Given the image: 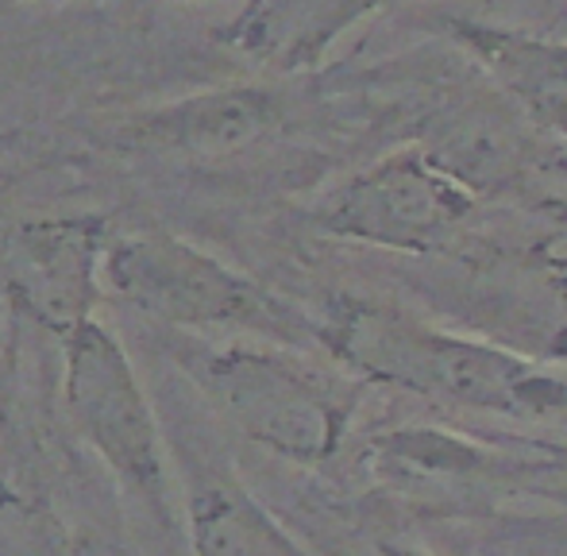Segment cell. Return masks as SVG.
<instances>
[{
	"mask_svg": "<svg viewBox=\"0 0 567 556\" xmlns=\"http://www.w3.org/2000/svg\"><path fill=\"white\" fill-rule=\"evenodd\" d=\"M382 556H429L421 549H402V545H382Z\"/></svg>",
	"mask_w": 567,
	"mask_h": 556,
	"instance_id": "obj_12",
	"label": "cell"
},
{
	"mask_svg": "<svg viewBox=\"0 0 567 556\" xmlns=\"http://www.w3.org/2000/svg\"><path fill=\"white\" fill-rule=\"evenodd\" d=\"M0 556H85L74 529L47 503L0 487Z\"/></svg>",
	"mask_w": 567,
	"mask_h": 556,
	"instance_id": "obj_11",
	"label": "cell"
},
{
	"mask_svg": "<svg viewBox=\"0 0 567 556\" xmlns=\"http://www.w3.org/2000/svg\"><path fill=\"white\" fill-rule=\"evenodd\" d=\"M317 321L321 348L367 383L514 421H548L567 410V383L533 360L452 337L382 301L340 298Z\"/></svg>",
	"mask_w": 567,
	"mask_h": 556,
	"instance_id": "obj_1",
	"label": "cell"
},
{
	"mask_svg": "<svg viewBox=\"0 0 567 556\" xmlns=\"http://www.w3.org/2000/svg\"><path fill=\"white\" fill-rule=\"evenodd\" d=\"M475 197L425 151H398L355 174L317 213V225L340 240L390 251H449L467 228Z\"/></svg>",
	"mask_w": 567,
	"mask_h": 556,
	"instance_id": "obj_6",
	"label": "cell"
},
{
	"mask_svg": "<svg viewBox=\"0 0 567 556\" xmlns=\"http://www.w3.org/2000/svg\"><path fill=\"white\" fill-rule=\"evenodd\" d=\"M186 529L194 556H309L290 529L225 472L189 480Z\"/></svg>",
	"mask_w": 567,
	"mask_h": 556,
	"instance_id": "obj_10",
	"label": "cell"
},
{
	"mask_svg": "<svg viewBox=\"0 0 567 556\" xmlns=\"http://www.w3.org/2000/svg\"><path fill=\"white\" fill-rule=\"evenodd\" d=\"M105 217H39L20 225L8 248L12 301L59 337L93 321L105 275Z\"/></svg>",
	"mask_w": 567,
	"mask_h": 556,
	"instance_id": "obj_7",
	"label": "cell"
},
{
	"mask_svg": "<svg viewBox=\"0 0 567 556\" xmlns=\"http://www.w3.org/2000/svg\"><path fill=\"white\" fill-rule=\"evenodd\" d=\"M363 472L410 511L483 518L529 498L567 495V444L486 441L455 429H390L363 449Z\"/></svg>",
	"mask_w": 567,
	"mask_h": 556,
	"instance_id": "obj_2",
	"label": "cell"
},
{
	"mask_svg": "<svg viewBox=\"0 0 567 556\" xmlns=\"http://www.w3.org/2000/svg\"><path fill=\"white\" fill-rule=\"evenodd\" d=\"M186 371L231 429L290 464L337 456L355 414V387L270 348H209L186 356Z\"/></svg>",
	"mask_w": 567,
	"mask_h": 556,
	"instance_id": "obj_4",
	"label": "cell"
},
{
	"mask_svg": "<svg viewBox=\"0 0 567 556\" xmlns=\"http://www.w3.org/2000/svg\"><path fill=\"white\" fill-rule=\"evenodd\" d=\"M12 4H20V0H12Z\"/></svg>",
	"mask_w": 567,
	"mask_h": 556,
	"instance_id": "obj_14",
	"label": "cell"
},
{
	"mask_svg": "<svg viewBox=\"0 0 567 556\" xmlns=\"http://www.w3.org/2000/svg\"><path fill=\"white\" fill-rule=\"evenodd\" d=\"M62 402L101 464L158 518H171V456L163 429L135 363L101 321H85L62 337Z\"/></svg>",
	"mask_w": 567,
	"mask_h": 556,
	"instance_id": "obj_5",
	"label": "cell"
},
{
	"mask_svg": "<svg viewBox=\"0 0 567 556\" xmlns=\"http://www.w3.org/2000/svg\"><path fill=\"white\" fill-rule=\"evenodd\" d=\"M105 282L120 301L174 329H236L278 344H321V321L163 228L109 244Z\"/></svg>",
	"mask_w": 567,
	"mask_h": 556,
	"instance_id": "obj_3",
	"label": "cell"
},
{
	"mask_svg": "<svg viewBox=\"0 0 567 556\" xmlns=\"http://www.w3.org/2000/svg\"><path fill=\"white\" fill-rule=\"evenodd\" d=\"M379 0H251L220 31V43L275 70L317 66L324 47Z\"/></svg>",
	"mask_w": 567,
	"mask_h": 556,
	"instance_id": "obj_9",
	"label": "cell"
},
{
	"mask_svg": "<svg viewBox=\"0 0 567 556\" xmlns=\"http://www.w3.org/2000/svg\"><path fill=\"white\" fill-rule=\"evenodd\" d=\"M4 418H8V391H4V371H0V433H4Z\"/></svg>",
	"mask_w": 567,
	"mask_h": 556,
	"instance_id": "obj_13",
	"label": "cell"
},
{
	"mask_svg": "<svg viewBox=\"0 0 567 556\" xmlns=\"http://www.w3.org/2000/svg\"><path fill=\"white\" fill-rule=\"evenodd\" d=\"M278 124H282V101L275 93L236 85L151 109L124 124V140L186 158H228L267 140Z\"/></svg>",
	"mask_w": 567,
	"mask_h": 556,
	"instance_id": "obj_8",
	"label": "cell"
}]
</instances>
